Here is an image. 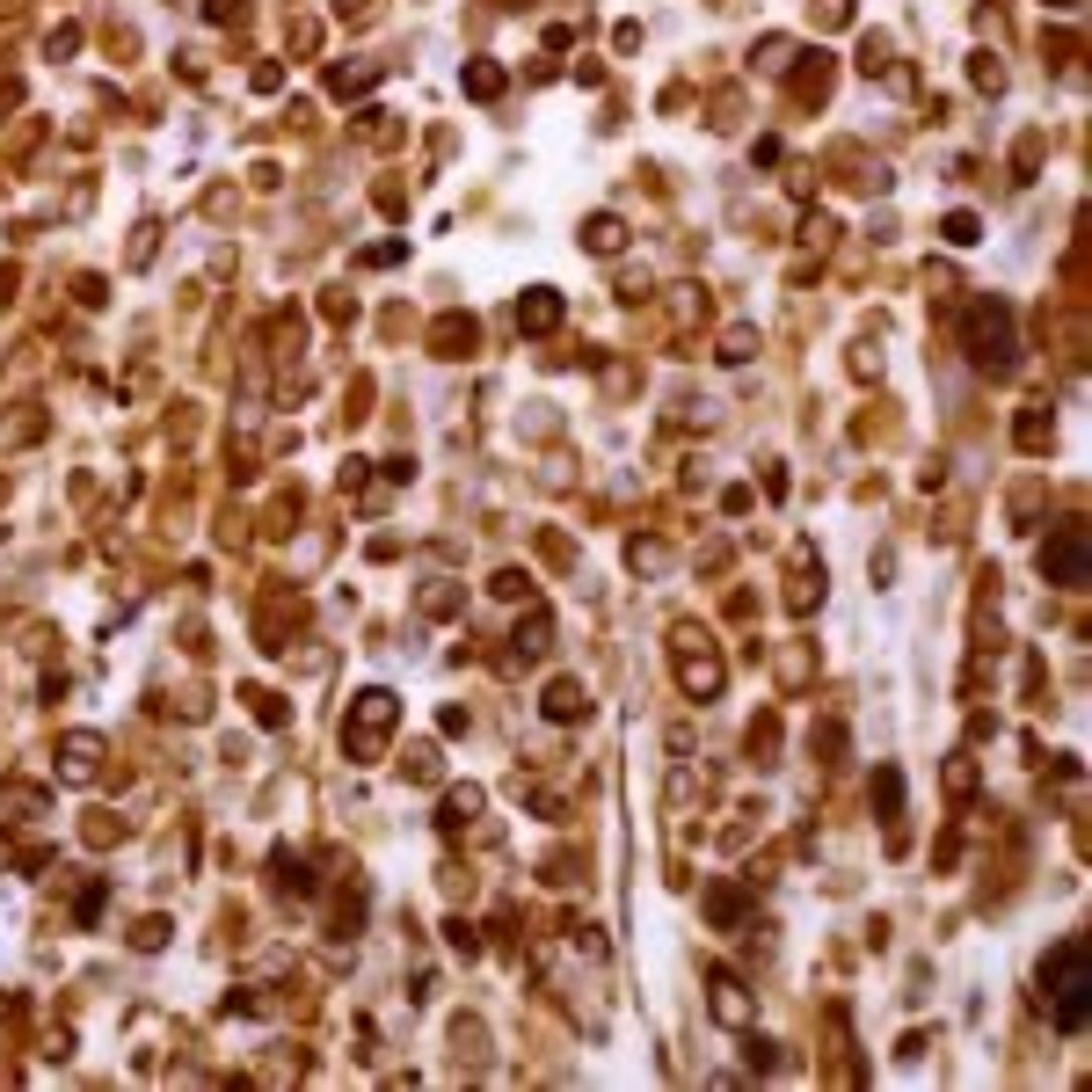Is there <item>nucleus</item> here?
Segmentation results:
<instances>
[{"mask_svg":"<svg viewBox=\"0 0 1092 1092\" xmlns=\"http://www.w3.org/2000/svg\"><path fill=\"white\" fill-rule=\"evenodd\" d=\"M1042 983H1049L1056 1027H1064V1035H1078L1085 1012H1092V961H1085V940H1064V947H1056L1049 969H1042Z\"/></svg>","mask_w":1092,"mask_h":1092,"instance_id":"1","label":"nucleus"},{"mask_svg":"<svg viewBox=\"0 0 1092 1092\" xmlns=\"http://www.w3.org/2000/svg\"><path fill=\"white\" fill-rule=\"evenodd\" d=\"M386 736H394V692H357V699H350V722H342L350 758H357V765H379Z\"/></svg>","mask_w":1092,"mask_h":1092,"instance_id":"2","label":"nucleus"},{"mask_svg":"<svg viewBox=\"0 0 1092 1092\" xmlns=\"http://www.w3.org/2000/svg\"><path fill=\"white\" fill-rule=\"evenodd\" d=\"M969 357L983 364V371H997V379H1005L1012 371V314L1005 306H969Z\"/></svg>","mask_w":1092,"mask_h":1092,"instance_id":"3","label":"nucleus"},{"mask_svg":"<svg viewBox=\"0 0 1092 1092\" xmlns=\"http://www.w3.org/2000/svg\"><path fill=\"white\" fill-rule=\"evenodd\" d=\"M1042 569H1049L1056 583H1064V590H1078V583H1085V532H1078V524H1071V532L1042 554Z\"/></svg>","mask_w":1092,"mask_h":1092,"instance_id":"4","label":"nucleus"},{"mask_svg":"<svg viewBox=\"0 0 1092 1092\" xmlns=\"http://www.w3.org/2000/svg\"><path fill=\"white\" fill-rule=\"evenodd\" d=\"M714 1020L722 1027H751V997H743L736 976H714Z\"/></svg>","mask_w":1092,"mask_h":1092,"instance_id":"5","label":"nucleus"},{"mask_svg":"<svg viewBox=\"0 0 1092 1092\" xmlns=\"http://www.w3.org/2000/svg\"><path fill=\"white\" fill-rule=\"evenodd\" d=\"M677 670H684V684H692L699 699L722 692V663H714V655H692V648H684V655H677Z\"/></svg>","mask_w":1092,"mask_h":1092,"instance_id":"6","label":"nucleus"},{"mask_svg":"<svg viewBox=\"0 0 1092 1092\" xmlns=\"http://www.w3.org/2000/svg\"><path fill=\"white\" fill-rule=\"evenodd\" d=\"M576 714H583V684H569V677H561L554 692H547V722H576Z\"/></svg>","mask_w":1092,"mask_h":1092,"instance_id":"7","label":"nucleus"},{"mask_svg":"<svg viewBox=\"0 0 1092 1092\" xmlns=\"http://www.w3.org/2000/svg\"><path fill=\"white\" fill-rule=\"evenodd\" d=\"M517 321H524V328H554V321H561V299H554V292H532V299L517 306Z\"/></svg>","mask_w":1092,"mask_h":1092,"instance_id":"8","label":"nucleus"},{"mask_svg":"<svg viewBox=\"0 0 1092 1092\" xmlns=\"http://www.w3.org/2000/svg\"><path fill=\"white\" fill-rule=\"evenodd\" d=\"M96 751H103L96 736H66V779H88V772H96Z\"/></svg>","mask_w":1092,"mask_h":1092,"instance_id":"9","label":"nucleus"},{"mask_svg":"<svg viewBox=\"0 0 1092 1092\" xmlns=\"http://www.w3.org/2000/svg\"><path fill=\"white\" fill-rule=\"evenodd\" d=\"M619 241H627V226H619L612 211H605V218H590V248H598V256H619Z\"/></svg>","mask_w":1092,"mask_h":1092,"instance_id":"10","label":"nucleus"},{"mask_svg":"<svg viewBox=\"0 0 1092 1092\" xmlns=\"http://www.w3.org/2000/svg\"><path fill=\"white\" fill-rule=\"evenodd\" d=\"M947 241H954V248H969V241H976V218H969V211H954V218H947Z\"/></svg>","mask_w":1092,"mask_h":1092,"instance_id":"11","label":"nucleus"},{"mask_svg":"<svg viewBox=\"0 0 1092 1092\" xmlns=\"http://www.w3.org/2000/svg\"><path fill=\"white\" fill-rule=\"evenodd\" d=\"M466 88H474V96H495V88H503V73H495V66H474V73H466Z\"/></svg>","mask_w":1092,"mask_h":1092,"instance_id":"12","label":"nucleus"}]
</instances>
